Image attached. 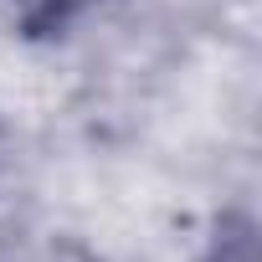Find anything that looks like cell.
<instances>
[{"mask_svg": "<svg viewBox=\"0 0 262 262\" xmlns=\"http://www.w3.org/2000/svg\"><path fill=\"white\" fill-rule=\"evenodd\" d=\"M201 262H257V236H252V221L226 216V221L211 231V242H206Z\"/></svg>", "mask_w": 262, "mask_h": 262, "instance_id": "1", "label": "cell"}, {"mask_svg": "<svg viewBox=\"0 0 262 262\" xmlns=\"http://www.w3.org/2000/svg\"><path fill=\"white\" fill-rule=\"evenodd\" d=\"M82 6H93V0H41V11H47V16H57V21H62V16H72V11H82Z\"/></svg>", "mask_w": 262, "mask_h": 262, "instance_id": "2", "label": "cell"}]
</instances>
